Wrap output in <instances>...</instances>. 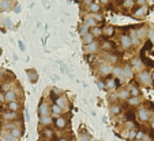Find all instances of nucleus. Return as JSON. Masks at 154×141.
<instances>
[{
  "mask_svg": "<svg viewBox=\"0 0 154 141\" xmlns=\"http://www.w3.org/2000/svg\"><path fill=\"white\" fill-rule=\"evenodd\" d=\"M38 114H40L41 116H46V115L51 114V107L48 105V103L42 101V103L40 104V107H38Z\"/></svg>",
  "mask_w": 154,
  "mask_h": 141,
  "instance_id": "1",
  "label": "nucleus"
},
{
  "mask_svg": "<svg viewBox=\"0 0 154 141\" xmlns=\"http://www.w3.org/2000/svg\"><path fill=\"white\" fill-rule=\"evenodd\" d=\"M98 43L97 41H93V43H90V44H87L85 47V51L87 52V53H94V52H97L98 51Z\"/></svg>",
  "mask_w": 154,
  "mask_h": 141,
  "instance_id": "2",
  "label": "nucleus"
},
{
  "mask_svg": "<svg viewBox=\"0 0 154 141\" xmlns=\"http://www.w3.org/2000/svg\"><path fill=\"white\" fill-rule=\"evenodd\" d=\"M139 80H141V82L143 85H149V84H150L151 77H150V74H149L147 71H142L141 74H139Z\"/></svg>",
  "mask_w": 154,
  "mask_h": 141,
  "instance_id": "3",
  "label": "nucleus"
},
{
  "mask_svg": "<svg viewBox=\"0 0 154 141\" xmlns=\"http://www.w3.org/2000/svg\"><path fill=\"white\" fill-rule=\"evenodd\" d=\"M12 8V0H0V11H7Z\"/></svg>",
  "mask_w": 154,
  "mask_h": 141,
  "instance_id": "4",
  "label": "nucleus"
},
{
  "mask_svg": "<svg viewBox=\"0 0 154 141\" xmlns=\"http://www.w3.org/2000/svg\"><path fill=\"white\" fill-rule=\"evenodd\" d=\"M55 125H56L57 129H64L67 126V119L64 116H57L56 121H55Z\"/></svg>",
  "mask_w": 154,
  "mask_h": 141,
  "instance_id": "5",
  "label": "nucleus"
},
{
  "mask_svg": "<svg viewBox=\"0 0 154 141\" xmlns=\"http://www.w3.org/2000/svg\"><path fill=\"white\" fill-rule=\"evenodd\" d=\"M15 99H17V92L14 90V89L7 90V92H6V95H4V100L8 101V103H10V101H14Z\"/></svg>",
  "mask_w": 154,
  "mask_h": 141,
  "instance_id": "6",
  "label": "nucleus"
},
{
  "mask_svg": "<svg viewBox=\"0 0 154 141\" xmlns=\"http://www.w3.org/2000/svg\"><path fill=\"white\" fill-rule=\"evenodd\" d=\"M3 119L6 121H14L18 118V112H14V111H7V112H3Z\"/></svg>",
  "mask_w": 154,
  "mask_h": 141,
  "instance_id": "7",
  "label": "nucleus"
},
{
  "mask_svg": "<svg viewBox=\"0 0 154 141\" xmlns=\"http://www.w3.org/2000/svg\"><path fill=\"white\" fill-rule=\"evenodd\" d=\"M120 43H121V45L124 47V48H129L131 47V38H129L127 34H123L121 37H120Z\"/></svg>",
  "mask_w": 154,
  "mask_h": 141,
  "instance_id": "8",
  "label": "nucleus"
},
{
  "mask_svg": "<svg viewBox=\"0 0 154 141\" xmlns=\"http://www.w3.org/2000/svg\"><path fill=\"white\" fill-rule=\"evenodd\" d=\"M85 26H87V27H95L97 26V22H95V19L93 17H86L85 18V23H83Z\"/></svg>",
  "mask_w": 154,
  "mask_h": 141,
  "instance_id": "9",
  "label": "nucleus"
},
{
  "mask_svg": "<svg viewBox=\"0 0 154 141\" xmlns=\"http://www.w3.org/2000/svg\"><path fill=\"white\" fill-rule=\"evenodd\" d=\"M55 101H56V104L59 105L60 108H63V107L67 104V101H68V100H67V97H66L64 95H60L59 97H56V100H55Z\"/></svg>",
  "mask_w": 154,
  "mask_h": 141,
  "instance_id": "10",
  "label": "nucleus"
},
{
  "mask_svg": "<svg viewBox=\"0 0 154 141\" xmlns=\"http://www.w3.org/2000/svg\"><path fill=\"white\" fill-rule=\"evenodd\" d=\"M82 41H83V44H85V45H87V44H90V43H93V41H94V36L89 32V33H86L85 36H82Z\"/></svg>",
  "mask_w": 154,
  "mask_h": 141,
  "instance_id": "11",
  "label": "nucleus"
},
{
  "mask_svg": "<svg viewBox=\"0 0 154 141\" xmlns=\"http://www.w3.org/2000/svg\"><path fill=\"white\" fill-rule=\"evenodd\" d=\"M109 73H112V66L102 65V66L100 67V74H101V75H108Z\"/></svg>",
  "mask_w": 154,
  "mask_h": 141,
  "instance_id": "12",
  "label": "nucleus"
},
{
  "mask_svg": "<svg viewBox=\"0 0 154 141\" xmlns=\"http://www.w3.org/2000/svg\"><path fill=\"white\" fill-rule=\"evenodd\" d=\"M138 116H139V119H141L142 122H145V121L149 119V116H150V112H149L147 110H141V111H138Z\"/></svg>",
  "mask_w": 154,
  "mask_h": 141,
  "instance_id": "13",
  "label": "nucleus"
},
{
  "mask_svg": "<svg viewBox=\"0 0 154 141\" xmlns=\"http://www.w3.org/2000/svg\"><path fill=\"white\" fill-rule=\"evenodd\" d=\"M146 12H147V8L146 7H141L139 10H136L135 12H134V17H136V18H143L146 15Z\"/></svg>",
  "mask_w": 154,
  "mask_h": 141,
  "instance_id": "14",
  "label": "nucleus"
},
{
  "mask_svg": "<svg viewBox=\"0 0 154 141\" xmlns=\"http://www.w3.org/2000/svg\"><path fill=\"white\" fill-rule=\"evenodd\" d=\"M40 122L42 126H49L52 123V118H51V115H46V116H41V119H40Z\"/></svg>",
  "mask_w": 154,
  "mask_h": 141,
  "instance_id": "15",
  "label": "nucleus"
},
{
  "mask_svg": "<svg viewBox=\"0 0 154 141\" xmlns=\"http://www.w3.org/2000/svg\"><path fill=\"white\" fill-rule=\"evenodd\" d=\"M10 134L12 136L15 140H18L19 137L22 136V129H19V128H15V129H12V130H10Z\"/></svg>",
  "mask_w": 154,
  "mask_h": 141,
  "instance_id": "16",
  "label": "nucleus"
},
{
  "mask_svg": "<svg viewBox=\"0 0 154 141\" xmlns=\"http://www.w3.org/2000/svg\"><path fill=\"white\" fill-rule=\"evenodd\" d=\"M19 107H21V105H19V103H18V101H15V100H14V101H10V103H8L10 111H14V112H18Z\"/></svg>",
  "mask_w": 154,
  "mask_h": 141,
  "instance_id": "17",
  "label": "nucleus"
},
{
  "mask_svg": "<svg viewBox=\"0 0 154 141\" xmlns=\"http://www.w3.org/2000/svg\"><path fill=\"white\" fill-rule=\"evenodd\" d=\"M27 75H29V80H30L33 84H34V82H37L38 75H37V73H36L34 70H27Z\"/></svg>",
  "mask_w": 154,
  "mask_h": 141,
  "instance_id": "18",
  "label": "nucleus"
},
{
  "mask_svg": "<svg viewBox=\"0 0 154 141\" xmlns=\"http://www.w3.org/2000/svg\"><path fill=\"white\" fill-rule=\"evenodd\" d=\"M117 96L120 99H129V92H128V89H120L117 92Z\"/></svg>",
  "mask_w": 154,
  "mask_h": 141,
  "instance_id": "19",
  "label": "nucleus"
},
{
  "mask_svg": "<svg viewBox=\"0 0 154 141\" xmlns=\"http://www.w3.org/2000/svg\"><path fill=\"white\" fill-rule=\"evenodd\" d=\"M121 75H123V77H126V78L131 77V75H132V70H131V67H129V66H126V67H124V69L121 70Z\"/></svg>",
  "mask_w": 154,
  "mask_h": 141,
  "instance_id": "20",
  "label": "nucleus"
},
{
  "mask_svg": "<svg viewBox=\"0 0 154 141\" xmlns=\"http://www.w3.org/2000/svg\"><path fill=\"white\" fill-rule=\"evenodd\" d=\"M101 10V7H100V4L98 3H91L90 6H89V11H91V12H98Z\"/></svg>",
  "mask_w": 154,
  "mask_h": 141,
  "instance_id": "21",
  "label": "nucleus"
},
{
  "mask_svg": "<svg viewBox=\"0 0 154 141\" xmlns=\"http://www.w3.org/2000/svg\"><path fill=\"white\" fill-rule=\"evenodd\" d=\"M128 92H129V95H132L134 97H138L139 96V89L136 88V86H134V85H131L128 88Z\"/></svg>",
  "mask_w": 154,
  "mask_h": 141,
  "instance_id": "22",
  "label": "nucleus"
},
{
  "mask_svg": "<svg viewBox=\"0 0 154 141\" xmlns=\"http://www.w3.org/2000/svg\"><path fill=\"white\" fill-rule=\"evenodd\" d=\"M52 112H53L55 115H57V116H60L61 112H63V108H60L57 104H53V105H52Z\"/></svg>",
  "mask_w": 154,
  "mask_h": 141,
  "instance_id": "23",
  "label": "nucleus"
},
{
  "mask_svg": "<svg viewBox=\"0 0 154 141\" xmlns=\"http://www.w3.org/2000/svg\"><path fill=\"white\" fill-rule=\"evenodd\" d=\"M120 111H121V107L117 105V104H113L112 107H110V114H113V115L120 114Z\"/></svg>",
  "mask_w": 154,
  "mask_h": 141,
  "instance_id": "24",
  "label": "nucleus"
},
{
  "mask_svg": "<svg viewBox=\"0 0 154 141\" xmlns=\"http://www.w3.org/2000/svg\"><path fill=\"white\" fill-rule=\"evenodd\" d=\"M52 136H53V132H52L49 128H46V129L42 130V137H45V138H51Z\"/></svg>",
  "mask_w": 154,
  "mask_h": 141,
  "instance_id": "25",
  "label": "nucleus"
},
{
  "mask_svg": "<svg viewBox=\"0 0 154 141\" xmlns=\"http://www.w3.org/2000/svg\"><path fill=\"white\" fill-rule=\"evenodd\" d=\"M113 47H115V44H113V43H110V41H105L104 44H102V48H104L105 51H112Z\"/></svg>",
  "mask_w": 154,
  "mask_h": 141,
  "instance_id": "26",
  "label": "nucleus"
},
{
  "mask_svg": "<svg viewBox=\"0 0 154 141\" xmlns=\"http://www.w3.org/2000/svg\"><path fill=\"white\" fill-rule=\"evenodd\" d=\"M113 32H115V29H113V26H107L104 29V34L105 36H108V37H110L113 34Z\"/></svg>",
  "mask_w": 154,
  "mask_h": 141,
  "instance_id": "27",
  "label": "nucleus"
},
{
  "mask_svg": "<svg viewBox=\"0 0 154 141\" xmlns=\"http://www.w3.org/2000/svg\"><path fill=\"white\" fill-rule=\"evenodd\" d=\"M139 103H141L139 97H131V99H128V104L129 105H138Z\"/></svg>",
  "mask_w": 154,
  "mask_h": 141,
  "instance_id": "28",
  "label": "nucleus"
},
{
  "mask_svg": "<svg viewBox=\"0 0 154 141\" xmlns=\"http://www.w3.org/2000/svg\"><path fill=\"white\" fill-rule=\"evenodd\" d=\"M105 86H107V89H113L115 86H116V81H115V80H108Z\"/></svg>",
  "mask_w": 154,
  "mask_h": 141,
  "instance_id": "29",
  "label": "nucleus"
},
{
  "mask_svg": "<svg viewBox=\"0 0 154 141\" xmlns=\"http://www.w3.org/2000/svg\"><path fill=\"white\" fill-rule=\"evenodd\" d=\"M129 38H131V43H134V44H139V36L136 34V32H134Z\"/></svg>",
  "mask_w": 154,
  "mask_h": 141,
  "instance_id": "30",
  "label": "nucleus"
},
{
  "mask_svg": "<svg viewBox=\"0 0 154 141\" xmlns=\"http://www.w3.org/2000/svg\"><path fill=\"white\" fill-rule=\"evenodd\" d=\"M132 66H134V69H141V67H142V62L141 60H139V59H134L132 60Z\"/></svg>",
  "mask_w": 154,
  "mask_h": 141,
  "instance_id": "31",
  "label": "nucleus"
},
{
  "mask_svg": "<svg viewBox=\"0 0 154 141\" xmlns=\"http://www.w3.org/2000/svg\"><path fill=\"white\" fill-rule=\"evenodd\" d=\"M134 0H124V3H123V6L126 7V8H129V7H132L134 6Z\"/></svg>",
  "mask_w": 154,
  "mask_h": 141,
  "instance_id": "32",
  "label": "nucleus"
},
{
  "mask_svg": "<svg viewBox=\"0 0 154 141\" xmlns=\"http://www.w3.org/2000/svg\"><path fill=\"white\" fill-rule=\"evenodd\" d=\"M90 33H91V34H93V36L95 37V36H98V34H101V29H100V27H97V26H95V27H93V30H91Z\"/></svg>",
  "mask_w": 154,
  "mask_h": 141,
  "instance_id": "33",
  "label": "nucleus"
},
{
  "mask_svg": "<svg viewBox=\"0 0 154 141\" xmlns=\"http://www.w3.org/2000/svg\"><path fill=\"white\" fill-rule=\"evenodd\" d=\"M78 141H90V136L89 134H82V136H79Z\"/></svg>",
  "mask_w": 154,
  "mask_h": 141,
  "instance_id": "34",
  "label": "nucleus"
},
{
  "mask_svg": "<svg viewBox=\"0 0 154 141\" xmlns=\"http://www.w3.org/2000/svg\"><path fill=\"white\" fill-rule=\"evenodd\" d=\"M136 137V132L135 130H129V133H128V140H132V138H135Z\"/></svg>",
  "mask_w": 154,
  "mask_h": 141,
  "instance_id": "35",
  "label": "nucleus"
},
{
  "mask_svg": "<svg viewBox=\"0 0 154 141\" xmlns=\"http://www.w3.org/2000/svg\"><path fill=\"white\" fill-rule=\"evenodd\" d=\"M2 90H4V92L10 90V84H7V82H4V84L2 85Z\"/></svg>",
  "mask_w": 154,
  "mask_h": 141,
  "instance_id": "36",
  "label": "nucleus"
},
{
  "mask_svg": "<svg viewBox=\"0 0 154 141\" xmlns=\"http://www.w3.org/2000/svg\"><path fill=\"white\" fill-rule=\"evenodd\" d=\"M91 17L95 19V22H97V21H102V15H98V14H93Z\"/></svg>",
  "mask_w": 154,
  "mask_h": 141,
  "instance_id": "37",
  "label": "nucleus"
},
{
  "mask_svg": "<svg viewBox=\"0 0 154 141\" xmlns=\"http://www.w3.org/2000/svg\"><path fill=\"white\" fill-rule=\"evenodd\" d=\"M113 73H115L116 75H119V74H121V70H120V67H115V69H113Z\"/></svg>",
  "mask_w": 154,
  "mask_h": 141,
  "instance_id": "38",
  "label": "nucleus"
},
{
  "mask_svg": "<svg viewBox=\"0 0 154 141\" xmlns=\"http://www.w3.org/2000/svg\"><path fill=\"white\" fill-rule=\"evenodd\" d=\"M82 2H83V4H85V6H87V7H89L90 4L93 3V0H82Z\"/></svg>",
  "mask_w": 154,
  "mask_h": 141,
  "instance_id": "39",
  "label": "nucleus"
},
{
  "mask_svg": "<svg viewBox=\"0 0 154 141\" xmlns=\"http://www.w3.org/2000/svg\"><path fill=\"white\" fill-rule=\"evenodd\" d=\"M110 62H117V56L116 55H110Z\"/></svg>",
  "mask_w": 154,
  "mask_h": 141,
  "instance_id": "40",
  "label": "nucleus"
},
{
  "mask_svg": "<svg viewBox=\"0 0 154 141\" xmlns=\"http://www.w3.org/2000/svg\"><path fill=\"white\" fill-rule=\"evenodd\" d=\"M146 2H147V0H138L136 3L139 4V6H142V7H143V4H146Z\"/></svg>",
  "mask_w": 154,
  "mask_h": 141,
  "instance_id": "41",
  "label": "nucleus"
},
{
  "mask_svg": "<svg viewBox=\"0 0 154 141\" xmlns=\"http://www.w3.org/2000/svg\"><path fill=\"white\" fill-rule=\"evenodd\" d=\"M3 101H6V100H4V95L0 92V103H3Z\"/></svg>",
  "mask_w": 154,
  "mask_h": 141,
  "instance_id": "42",
  "label": "nucleus"
},
{
  "mask_svg": "<svg viewBox=\"0 0 154 141\" xmlns=\"http://www.w3.org/2000/svg\"><path fill=\"white\" fill-rule=\"evenodd\" d=\"M150 38H151V41H154V32H150Z\"/></svg>",
  "mask_w": 154,
  "mask_h": 141,
  "instance_id": "43",
  "label": "nucleus"
},
{
  "mask_svg": "<svg viewBox=\"0 0 154 141\" xmlns=\"http://www.w3.org/2000/svg\"><path fill=\"white\" fill-rule=\"evenodd\" d=\"M100 2L102 3V4H108V3H109V0H100Z\"/></svg>",
  "mask_w": 154,
  "mask_h": 141,
  "instance_id": "44",
  "label": "nucleus"
},
{
  "mask_svg": "<svg viewBox=\"0 0 154 141\" xmlns=\"http://www.w3.org/2000/svg\"><path fill=\"white\" fill-rule=\"evenodd\" d=\"M136 134H138V138H142V137H143V133H141V132L136 133Z\"/></svg>",
  "mask_w": 154,
  "mask_h": 141,
  "instance_id": "45",
  "label": "nucleus"
},
{
  "mask_svg": "<svg viewBox=\"0 0 154 141\" xmlns=\"http://www.w3.org/2000/svg\"><path fill=\"white\" fill-rule=\"evenodd\" d=\"M19 47H21V50H25V47H23V43H19Z\"/></svg>",
  "mask_w": 154,
  "mask_h": 141,
  "instance_id": "46",
  "label": "nucleus"
},
{
  "mask_svg": "<svg viewBox=\"0 0 154 141\" xmlns=\"http://www.w3.org/2000/svg\"><path fill=\"white\" fill-rule=\"evenodd\" d=\"M57 141H68L67 138H60V140H57Z\"/></svg>",
  "mask_w": 154,
  "mask_h": 141,
  "instance_id": "47",
  "label": "nucleus"
},
{
  "mask_svg": "<svg viewBox=\"0 0 154 141\" xmlns=\"http://www.w3.org/2000/svg\"><path fill=\"white\" fill-rule=\"evenodd\" d=\"M153 80H154V73H153Z\"/></svg>",
  "mask_w": 154,
  "mask_h": 141,
  "instance_id": "48",
  "label": "nucleus"
},
{
  "mask_svg": "<svg viewBox=\"0 0 154 141\" xmlns=\"http://www.w3.org/2000/svg\"><path fill=\"white\" fill-rule=\"evenodd\" d=\"M136 141H141V140H136Z\"/></svg>",
  "mask_w": 154,
  "mask_h": 141,
  "instance_id": "49",
  "label": "nucleus"
},
{
  "mask_svg": "<svg viewBox=\"0 0 154 141\" xmlns=\"http://www.w3.org/2000/svg\"><path fill=\"white\" fill-rule=\"evenodd\" d=\"M94 141H97V140H94Z\"/></svg>",
  "mask_w": 154,
  "mask_h": 141,
  "instance_id": "50",
  "label": "nucleus"
},
{
  "mask_svg": "<svg viewBox=\"0 0 154 141\" xmlns=\"http://www.w3.org/2000/svg\"><path fill=\"white\" fill-rule=\"evenodd\" d=\"M0 52H2V51H0Z\"/></svg>",
  "mask_w": 154,
  "mask_h": 141,
  "instance_id": "51",
  "label": "nucleus"
}]
</instances>
